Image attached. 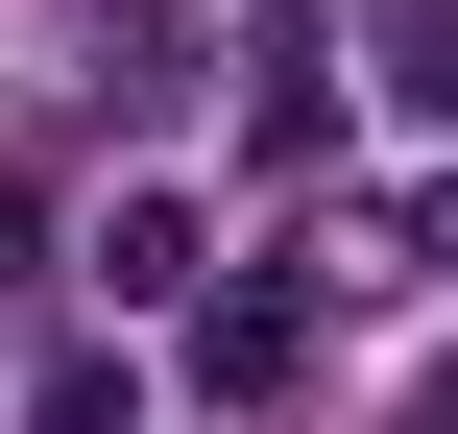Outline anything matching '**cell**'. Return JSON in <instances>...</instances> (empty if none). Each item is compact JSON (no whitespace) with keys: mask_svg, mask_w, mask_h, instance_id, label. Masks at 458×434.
I'll list each match as a JSON object with an SVG mask.
<instances>
[{"mask_svg":"<svg viewBox=\"0 0 458 434\" xmlns=\"http://www.w3.org/2000/svg\"><path fill=\"white\" fill-rule=\"evenodd\" d=\"M411 266H435V290H458V193H411Z\"/></svg>","mask_w":458,"mask_h":434,"instance_id":"4","label":"cell"},{"mask_svg":"<svg viewBox=\"0 0 458 434\" xmlns=\"http://www.w3.org/2000/svg\"><path fill=\"white\" fill-rule=\"evenodd\" d=\"M24 434H145V387H121V362L72 338V362H24Z\"/></svg>","mask_w":458,"mask_h":434,"instance_id":"2","label":"cell"},{"mask_svg":"<svg viewBox=\"0 0 458 434\" xmlns=\"http://www.w3.org/2000/svg\"><path fill=\"white\" fill-rule=\"evenodd\" d=\"M97 290H121V314H145V290H193V217H169V193H121V217H97Z\"/></svg>","mask_w":458,"mask_h":434,"instance_id":"1","label":"cell"},{"mask_svg":"<svg viewBox=\"0 0 458 434\" xmlns=\"http://www.w3.org/2000/svg\"><path fill=\"white\" fill-rule=\"evenodd\" d=\"M386 97H411V121H458V0H386Z\"/></svg>","mask_w":458,"mask_h":434,"instance_id":"3","label":"cell"}]
</instances>
